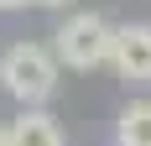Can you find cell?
I'll use <instances>...</instances> for the list:
<instances>
[{
    "instance_id": "cell-1",
    "label": "cell",
    "mask_w": 151,
    "mask_h": 146,
    "mask_svg": "<svg viewBox=\"0 0 151 146\" xmlns=\"http://www.w3.org/2000/svg\"><path fill=\"white\" fill-rule=\"evenodd\" d=\"M58 52H47L42 42H16L0 52V84H5V94L11 99H21L31 110V104H47L52 99V89H58Z\"/></svg>"
},
{
    "instance_id": "cell-2",
    "label": "cell",
    "mask_w": 151,
    "mask_h": 146,
    "mask_svg": "<svg viewBox=\"0 0 151 146\" xmlns=\"http://www.w3.org/2000/svg\"><path fill=\"white\" fill-rule=\"evenodd\" d=\"M109 47H115V26H109L104 16H94V11H83V16H68L58 26V63L63 68H78V73H89V68H99V63H109Z\"/></svg>"
},
{
    "instance_id": "cell-3",
    "label": "cell",
    "mask_w": 151,
    "mask_h": 146,
    "mask_svg": "<svg viewBox=\"0 0 151 146\" xmlns=\"http://www.w3.org/2000/svg\"><path fill=\"white\" fill-rule=\"evenodd\" d=\"M109 63L125 78H151V26H120L115 47H109Z\"/></svg>"
},
{
    "instance_id": "cell-4",
    "label": "cell",
    "mask_w": 151,
    "mask_h": 146,
    "mask_svg": "<svg viewBox=\"0 0 151 146\" xmlns=\"http://www.w3.org/2000/svg\"><path fill=\"white\" fill-rule=\"evenodd\" d=\"M5 146H63V131H58V120H52V115H42V110L31 104V110H21V115L11 120Z\"/></svg>"
},
{
    "instance_id": "cell-5",
    "label": "cell",
    "mask_w": 151,
    "mask_h": 146,
    "mask_svg": "<svg viewBox=\"0 0 151 146\" xmlns=\"http://www.w3.org/2000/svg\"><path fill=\"white\" fill-rule=\"evenodd\" d=\"M115 141H120V146H151V99H136V104L120 110Z\"/></svg>"
},
{
    "instance_id": "cell-6",
    "label": "cell",
    "mask_w": 151,
    "mask_h": 146,
    "mask_svg": "<svg viewBox=\"0 0 151 146\" xmlns=\"http://www.w3.org/2000/svg\"><path fill=\"white\" fill-rule=\"evenodd\" d=\"M16 5H26V0H0V11H16Z\"/></svg>"
},
{
    "instance_id": "cell-7",
    "label": "cell",
    "mask_w": 151,
    "mask_h": 146,
    "mask_svg": "<svg viewBox=\"0 0 151 146\" xmlns=\"http://www.w3.org/2000/svg\"><path fill=\"white\" fill-rule=\"evenodd\" d=\"M37 5H68V0H37Z\"/></svg>"
},
{
    "instance_id": "cell-8",
    "label": "cell",
    "mask_w": 151,
    "mask_h": 146,
    "mask_svg": "<svg viewBox=\"0 0 151 146\" xmlns=\"http://www.w3.org/2000/svg\"><path fill=\"white\" fill-rule=\"evenodd\" d=\"M0 146H5V136H0Z\"/></svg>"
}]
</instances>
